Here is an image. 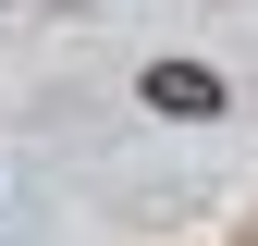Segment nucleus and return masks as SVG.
I'll return each instance as SVG.
<instances>
[{"label": "nucleus", "instance_id": "nucleus-1", "mask_svg": "<svg viewBox=\"0 0 258 246\" xmlns=\"http://www.w3.org/2000/svg\"><path fill=\"white\" fill-rule=\"evenodd\" d=\"M148 111L209 123V111H221V74H209V61H148Z\"/></svg>", "mask_w": 258, "mask_h": 246}]
</instances>
